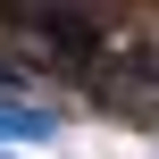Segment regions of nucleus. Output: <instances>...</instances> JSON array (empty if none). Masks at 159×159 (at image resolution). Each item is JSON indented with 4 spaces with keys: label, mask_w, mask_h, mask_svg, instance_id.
Returning a JSON list of instances; mask_svg holds the SVG:
<instances>
[{
    "label": "nucleus",
    "mask_w": 159,
    "mask_h": 159,
    "mask_svg": "<svg viewBox=\"0 0 159 159\" xmlns=\"http://www.w3.org/2000/svg\"><path fill=\"white\" fill-rule=\"evenodd\" d=\"M59 134V109H25V101H0V143H42Z\"/></svg>",
    "instance_id": "nucleus-1"
},
{
    "label": "nucleus",
    "mask_w": 159,
    "mask_h": 159,
    "mask_svg": "<svg viewBox=\"0 0 159 159\" xmlns=\"http://www.w3.org/2000/svg\"><path fill=\"white\" fill-rule=\"evenodd\" d=\"M17 84H25V59H8V50H0V92H17Z\"/></svg>",
    "instance_id": "nucleus-2"
},
{
    "label": "nucleus",
    "mask_w": 159,
    "mask_h": 159,
    "mask_svg": "<svg viewBox=\"0 0 159 159\" xmlns=\"http://www.w3.org/2000/svg\"><path fill=\"white\" fill-rule=\"evenodd\" d=\"M0 159H17V151H0Z\"/></svg>",
    "instance_id": "nucleus-3"
}]
</instances>
